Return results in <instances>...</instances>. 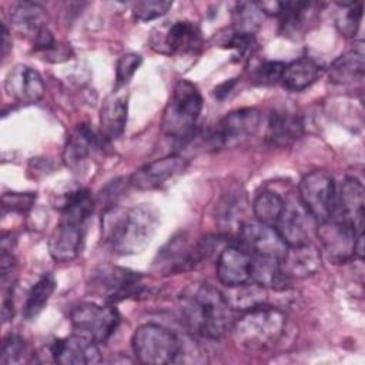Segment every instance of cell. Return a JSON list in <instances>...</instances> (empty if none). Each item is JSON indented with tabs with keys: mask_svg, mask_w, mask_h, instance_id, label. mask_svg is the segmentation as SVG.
Here are the masks:
<instances>
[{
	"mask_svg": "<svg viewBox=\"0 0 365 365\" xmlns=\"http://www.w3.org/2000/svg\"><path fill=\"white\" fill-rule=\"evenodd\" d=\"M342 9L336 16V27L346 37L355 36L362 19L361 3H341Z\"/></svg>",
	"mask_w": 365,
	"mask_h": 365,
	"instance_id": "34",
	"label": "cell"
},
{
	"mask_svg": "<svg viewBox=\"0 0 365 365\" xmlns=\"http://www.w3.org/2000/svg\"><path fill=\"white\" fill-rule=\"evenodd\" d=\"M51 356L61 365H93L101 361L96 342L81 334L54 341Z\"/></svg>",
	"mask_w": 365,
	"mask_h": 365,
	"instance_id": "18",
	"label": "cell"
},
{
	"mask_svg": "<svg viewBox=\"0 0 365 365\" xmlns=\"http://www.w3.org/2000/svg\"><path fill=\"white\" fill-rule=\"evenodd\" d=\"M302 131L304 123L297 113L278 110L268 118L265 140L275 147H288L302 135Z\"/></svg>",
	"mask_w": 365,
	"mask_h": 365,
	"instance_id": "24",
	"label": "cell"
},
{
	"mask_svg": "<svg viewBox=\"0 0 365 365\" xmlns=\"http://www.w3.org/2000/svg\"><path fill=\"white\" fill-rule=\"evenodd\" d=\"M178 305L184 325L202 338L218 339L232 327V308L225 295L210 284L188 285Z\"/></svg>",
	"mask_w": 365,
	"mask_h": 365,
	"instance_id": "1",
	"label": "cell"
},
{
	"mask_svg": "<svg viewBox=\"0 0 365 365\" xmlns=\"http://www.w3.org/2000/svg\"><path fill=\"white\" fill-rule=\"evenodd\" d=\"M261 123V113L257 108H238L225 114L217 127L208 134L207 143L214 148L234 147L252 137Z\"/></svg>",
	"mask_w": 365,
	"mask_h": 365,
	"instance_id": "10",
	"label": "cell"
},
{
	"mask_svg": "<svg viewBox=\"0 0 365 365\" xmlns=\"http://www.w3.org/2000/svg\"><path fill=\"white\" fill-rule=\"evenodd\" d=\"M86 224L67 218H60V224L48 240V251L54 261H73L81 251Z\"/></svg>",
	"mask_w": 365,
	"mask_h": 365,
	"instance_id": "20",
	"label": "cell"
},
{
	"mask_svg": "<svg viewBox=\"0 0 365 365\" xmlns=\"http://www.w3.org/2000/svg\"><path fill=\"white\" fill-rule=\"evenodd\" d=\"M335 198V182L327 171H312L299 182V201L317 222L332 218Z\"/></svg>",
	"mask_w": 365,
	"mask_h": 365,
	"instance_id": "9",
	"label": "cell"
},
{
	"mask_svg": "<svg viewBox=\"0 0 365 365\" xmlns=\"http://www.w3.org/2000/svg\"><path fill=\"white\" fill-rule=\"evenodd\" d=\"M11 24L14 29L34 41V48L46 50L56 43L51 31L46 24L43 7L31 1L20 3L11 13Z\"/></svg>",
	"mask_w": 365,
	"mask_h": 365,
	"instance_id": "14",
	"label": "cell"
},
{
	"mask_svg": "<svg viewBox=\"0 0 365 365\" xmlns=\"http://www.w3.org/2000/svg\"><path fill=\"white\" fill-rule=\"evenodd\" d=\"M34 201L36 192H7L1 198V207L3 211L24 214L34 205Z\"/></svg>",
	"mask_w": 365,
	"mask_h": 365,
	"instance_id": "38",
	"label": "cell"
},
{
	"mask_svg": "<svg viewBox=\"0 0 365 365\" xmlns=\"http://www.w3.org/2000/svg\"><path fill=\"white\" fill-rule=\"evenodd\" d=\"M202 44L201 31L190 20L167 21L153 30L150 46L154 51L165 56H182L197 53Z\"/></svg>",
	"mask_w": 365,
	"mask_h": 365,
	"instance_id": "8",
	"label": "cell"
},
{
	"mask_svg": "<svg viewBox=\"0 0 365 365\" xmlns=\"http://www.w3.org/2000/svg\"><path fill=\"white\" fill-rule=\"evenodd\" d=\"M285 63L281 61H262L252 71V80L259 86H272L281 81Z\"/></svg>",
	"mask_w": 365,
	"mask_h": 365,
	"instance_id": "37",
	"label": "cell"
},
{
	"mask_svg": "<svg viewBox=\"0 0 365 365\" xmlns=\"http://www.w3.org/2000/svg\"><path fill=\"white\" fill-rule=\"evenodd\" d=\"M100 147V138L88 124L77 125L67 138L63 158L68 168L78 171Z\"/></svg>",
	"mask_w": 365,
	"mask_h": 365,
	"instance_id": "23",
	"label": "cell"
},
{
	"mask_svg": "<svg viewBox=\"0 0 365 365\" xmlns=\"http://www.w3.org/2000/svg\"><path fill=\"white\" fill-rule=\"evenodd\" d=\"M279 267L288 279L308 278L321 268V252L311 242L287 247L279 258Z\"/></svg>",
	"mask_w": 365,
	"mask_h": 365,
	"instance_id": "21",
	"label": "cell"
},
{
	"mask_svg": "<svg viewBox=\"0 0 365 365\" xmlns=\"http://www.w3.org/2000/svg\"><path fill=\"white\" fill-rule=\"evenodd\" d=\"M265 13L258 3L240 1L235 3L232 10L234 33L244 36H254L262 26Z\"/></svg>",
	"mask_w": 365,
	"mask_h": 365,
	"instance_id": "31",
	"label": "cell"
},
{
	"mask_svg": "<svg viewBox=\"0 0 365 365\" xmlns=\"http://www.w3.org/2000/svg\"><path fill=\"white\" fill-rule=\"evenodd\" d=\"M240 241L241 247L251 255L281 258L287 250V244L275 227L257 220L244 221L240 225Z\"/></svg>",
	"mask_w": 365,
	"mask_h": 365,
	"instance_id": "13",
	"label": "cell"
},
{
	"mask_svg": "<svg viewBox=\"0 0 365 365\" xmlns=\"http://www.w3.org/2000/svg\"><path fill=\"white\" fill-rule=\"evenodd\" d=\"M242 200L238 195H225L221 202L218 204L217 217L224 224H232L234 221H238V212H242Z\"/></svg>",
	"mask_w": 365,
	"mask_h": 365,
	"instance_id": "40",
	"label": "cell"
},
{
	"mask_svg": "<svg viewBox=\"0 0 365 365\" xmlns=\"http://www.w3.org/2000/svg\"><path fill=\"white\" fill-rule=\"evenodd\" d=\"M364 47L349 50L339 56L328 70V78L332 84L336 86H348L364 78Z\"/></svg>",
	"mask_w": 365,
	"mask_h": 365,
	"instance_id": "27",
	"label": "cell"
},
{
	"mask_svg": "<svg viewBox=\"0 0 365 365\" xmlns=\"http://www.w3.org/2000/svg\"><path fill=\"white\" fill-rule=\"evenodd\" d=\"M131 346L137 361L147 365L175 364L184 354L180 338L157 324L140 325L133 334Z\"/></svg>",
	"mask_w": 365,
	"mask_h": 365,
	"instance_id": "6",
	"label": "cell"
},
{
	"mask_svg": "<svg viewBox=\"0 0 365 365\" xmlns=\"http://www.w3.org/2000/svg\"><path fill=\"white\" fill-rule=\"evenodd\" d=\"M1 37H3V40H1V44H3V46H1V56L6 57L10 44H9V31H7V29H6L4 24H1Z\"/></svg>",
	"mask_w": 365,
	"mask_h": 365,
	"instance_id": "43",
	"label": "cell"
},
{
	"mask_svg": "<svg viewBox=\"0 0 365 365\" xmlns=\"http://www.w3.org/2000/svg\"><path fill=\"white\" fill-rule=\"evenodd\" d=\"M70 321L81 335L96 344H104L114 334L120 322V315L113 307L84 302L70 311Z\"/></svg>",
	"mask_w": 365,
	"mask_h": 365,
	"instance_id": "11",
	"label": "cell"
},
{
	"mask_svg": "<svg viewBox=\"0 0 365 365\" xmlns=\"http://www.w3.org/2000/svg\"><path fill=\"white\" fill-rule=\"evenodd\" d=\"M143 58L137 53H127L123 54L117 61V70H115V86L117 88L127 84V81L133 77V74L140 67Z\"/></svg>",
	"mask_w": 365,
	"mask_h": 365,
	"instance_id": "39",
	"label": "cell"
},
{
	"mask_svg": "<svg viewBox=\"0 0 365 365\" xmlns=\"http://www.w3.org/2000/svg\"><path fill=\"white\" fill-rule=\"evenodd\" d=\"M227 288H228V292L224 295L232 309L248 311V309L265 305L267 302L265 287L254 281L251 282L247 281L244 284H240L235 287H227Z\"/></svg>",
	"mask_w": 365,
	"mask_h": 365,
	"instance_id": "30",
	"label": "cell"
},
{
	"mask_svg": "<svg viewBox=\"0 0 365 365\" xmlns=\"http://www.w3.org/2000/svg\"><path fill=\"white\" fill-rule=\"evenodd\" d=\"M202 110V97L195 84L178 80L165 106L161 131L178 141H188L195 134V125Z\"/></svg>",
	"mask_w": 365,
	"mask_h": 365,
	"instance_id": "4",
	"label": "cell"
},
{
	"mask_svg": "<svg viewBox=\"0 0 365 365\" xmlns=\"http://www.w3.org/2000/svg\"><path fill=\"white\" fill-rule=\"evenodd\" d=\"M321 66L311 57H301L285 64L281 81L287 90L302 91L308 88L319 76Z\"/></svg>",
	"mask_w": 365,
	"mask_h": 365,
	"instance_id": "28",
	"label": "cell"
},
{
	"mask_svg": "<svg viewBox=\"0 0 365 365\" xmlns=\"http://www.w3.org/2000/svg\"><path fill=\"white\" fill-rule=\"evenodd\" d=\"M4 90L10 98L19 103L33 104L41 100L46 87L41 76L34 68L17 64L9 71L4 80Z\"/></svg>",
	"mask_w": 365,
	"mask_h": 365,
	"instance_id": "19",
	"label": "cell"
},
{
	"mask_svg": "<svg viewBox=\"0 0 365 365\" xmlns=\"http://www.w3.org/2000/svg\"><path fill=\"white\" fill-rule=\"evenodd\" d=\"M251 281L275 291L285 289L291 279H288L279 267V258L251 255Z\"/></svg>",
	"mask_w": 365,
	"mask_h": 365,
	"instance_id": "29",
	"label": "cell"
},
{
	"mask_svg": "<svg viewBox=\"0 0 365 365\" xmlns=\"http://www.w3.org/2000/svg\"><path fill=\"white\" fill-rule=\"evenodd\" d=\"M285 207V200L274 191L259 192L252 202V212L255 220L268 225H275L282 210Z\"/></svg>",
	"mask_w": 365,
	"mask_h": 365,
	"instance_id": "33",
	"label": "cell"
},
{
	"mask_svg": "<svg viewBox=\"0 0 365 365\" xmlns=\"http://www.w3.org/2000/svg\"><path fill=\"white\" fill-rule=\"evenodd\" d=\"M27 355V346L24 339L20 335L9 334L1 344L0 351V362L4 365L9 364H20L24 361Z\"/></svg>",
	"mask_w": 365,
	"mask_h": 365,
	"instance_id": "35",
	"label": "cell"
},
{
	"mask_svg": "<svg viewBox=\"0 0 365 365\" xmlns=\"http://www.w3.org/2000/svg\"><path fill=\"white\" fill-rule=\"evenodd\" d=\"M317 235L322 251L331 262L344 264L354 257V247L358 234L348 224L329 218L318 222Z\"/></svg>",
	"mask_w": 365,
	"mask_h": 365,
	"instance_id": "12",
	"label": "cell"
},
{
	"mask_svg": "<svg viewBox=\"0 0 365 365\" xmlns=\"http://www.w3.org/2000/svg\"><path fill=\"white\" fill-rule=\"evenodd\" d=\"M88 288L107 302H117L138 295L143 289V284L138 272L123 267L103 265L91 272Z\"/></svg>",
	"mask_w": 365,
	"mask_h": 365,
	"instance_id": "7",
	"label": "cell"
},
{
	"mask_svg": "<svg viewBox=\"0 0 365 365\" xmlns=\"http://www.w3.org/2000/svg\"><path fill=\"white\" fill-rule=\"evenodd\" d=\"M56 289V279L54 277L47 272L38 278V281L31 287L30 292L27 294L24 307H23V317L26 319H34L48 302L51 294Z\"/></svg>",
	"mask_w": 365,
	"mask_h": 365,
	"instance_id": "32",
	"label": "cell"
},
{
	"mask_svg": "<svg viewBox=\"0 0 365 365\" xmlns=\"http://www.w3.org/2000/svg\"><path fill=\"white\" fill-rule=\"evenodd\" d=\"M285 314L274 307L261 305L248 311L232 322L235 342L248 351H265L272 348L284 335Z\"/></svg>",
	"mask_w": 365,
	"mask_h": 365,
	"instance_id": "3",
	"label": "cell"
},
{
	"mask_svg": "<svg viewBox=\"0 0 365 365\" xmlns=\"http://www.w3.org/2000/svg\"><path fill=\"white\" fill-rule=\"evenodd\" d=\"M317 4L311 1H279L278 19L279 29L284 36L302 34L308 24L315 19Z\"/></svg>",
	"mask_w": 365,
	"mask_h": 365,
	"instance_id": "26",
	"label": "cell"
},
{
	"mask_svg": "<svg viewBox=\"0 0 365 365\" xmlns=\"http://www.w3.org/2000/svg\"><path fill=\"white\" fill-rule=\"evenodd\" d=\"M217 277L225 287H235L251 279V254L241 245H228L217 259Z\"/></svg>",
	"mask_w": 365,
	"mask_h": 365,
	"instance_id": "22",
	"label": "cell"
},
{
	"mask_svg": "<svg viewBox=\"0 0 365 365\" xmlns=\"http://www.w3.org/2000/svg\"><path fill=\"white\" fill-rule=\"evenodd\" d=\"M173 6V1L144 0L133 4V16L138 21H150L164 16Z\"/></svg>",
	"mask_w": 365,
	"mask_h": 365,
	"instance_id": "36",
	"label": "cell"
},
{
	"mask_svg": "<svg viewBox=\"0 0 365 365\" xmlns=\"http://www.w3.org/2000/svg\"><path fill=\"white\" fill-rule=\"evenodd\" d=\"M160 218L151 204L130 208H107L103 215V232L113 251L120 255L140 254L151 242Z\"/></svg>",
	"mask_w": 365,
	"mask_h": 365,
	"instance_id": "2",
	"label": "cell"
},
{
	"mask_svg": "<svg viewBox=\"0 0 365 365\" xmlns=\"http://www.w3.org/2000/svg\"><path fill=\"white\" fill-rule=\"evenodd\" d=\"M215 240L207 237L198 242H192L185 232H180L158 250L153 261V269L160 275H174L192 269L212 254Z\"/></svg>",
	"mask_w": 365,
	"mask_h": 365,
	"instance_id": "5",
	"label": "cell"
},
{
	"mask_svg": "<svg viewBox=\"0 0 365 365\" xmlns=\"http://www.w3.org/2000/svg\"><path fill=\"white\" fill-rule=\"evenodd\" d=\"M364 185L355 178H346L335 198V220L352 227L356 234L364 232Z\"/></svg>",
	"mask_w": 365,
	"mask_h": 365,
	"instance_id": "16",
	"label": "cell"
},
{
	"mask_svg": "<svg viewBox=\"0 0 365 365\" xmlns=\"http://www.w3.org/2000/svg\"><path fill=\"white\" fill-rule=\"evenodd\" d=\"M127 96L113 91L103 103L100 110V128L104 140H117L123 135L127 123Z\"/></svg>",
	"mask_w": 365,
	"mask_h": 365,
	"instance_id": "25",
	"label": "cell"
},
{
	"mask_svg": "<svg viewBox=\"0 0 365 365\" xmlns=\"http://www.w3.org/2000/svg\"><path fill=\"white\" fill-rule=\"evenodd\" d=\"M252 43H254V36H244V34L234 33L225 43V47L235 50L240 56H245L251 50Z\"/></svg>",
	"mask_w": 365,
	"mask_h": 365,
	"instance_id": "41",
	"label": "cell"
},
{
	"mask_svg": "<svg viewBox=\"0 0 365 365\" xmlns=\"http://www.w3.org/2000/svg\"><path fill=\"white\" fill-rule=\"evenodd\" d=\"M188 165V161L178 155L171 154L158 160H154L138 170H135L130 178L128 184L137 190H155L164 185L168 180L181 174Z\"/></svg>",
	"mask_w": 365,
	"mask_h": 365,
	"instance_id": "15",
	"label": "cell"
},
{
	"mask_svg": "<svg viewBox=\"0 0 365 365\" xmlns=\"http://www.w3.org/2000/svg\"><path fill=\"white\" fill-rule=\"evenodd\" d=\"M315 221L298 200L285 201V207L275 222V230L287 247L309 242V225Z\"/></svg>",
	"mask_w": 365,
	"mask_h": 365,
	"instance_id": "17",
	"label": "cell"
},
{
	"mask_svg": "<svg viewBox=\"0 0 365 365\" xmlns=\"http://www.w3.org/2000/svg\"><path fill=\"white\" fill-rule=\"evenodd\" d=\"M234 84H235V80H230V81H225L224 84L218 86V87L215 88V97L222 98L224 96H227V94L231 91V88L234 87Z\"/></svg>",
	"mask_w": 365,
	"mask_h": 365,
	"instance_id": "42",
	"label": "cell"
}]
</instances>
